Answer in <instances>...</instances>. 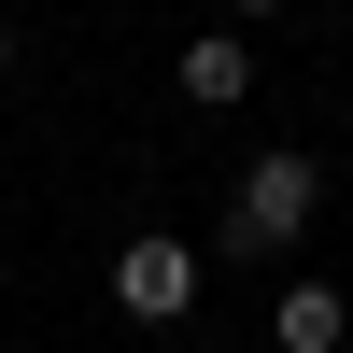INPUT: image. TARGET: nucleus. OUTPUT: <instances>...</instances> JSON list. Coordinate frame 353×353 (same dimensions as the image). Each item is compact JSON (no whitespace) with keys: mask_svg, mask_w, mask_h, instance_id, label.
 Here are the masks:
<instances>
[{"mask_svg":"<svg viewBox=\"0 0 353 353\" xmlns=\"http://www.w3.org/2000/svg\"><path fill=\"white\" fill-rule=\"evenodd\" d=\"M311 212H325V170H311L297 141H269V156L212 198V254H241V269H254V254H297V241H311Z\"/></svg>","mask_w":353,"mask_h":353,"instance_id":"obj_1","label":"nucleus"},{"mask_svg":"<svg viewBox=\"0 0 353 353\" xmlns=\"http://www.w3.org/2000/svg\"><path fill=\"white\" fill-rule=\"evenodd\" d=\"M226 14H283V0H226Z\"/></svg>","mask_w":353,"mask_h":353,"instance_id":"obj_6","label":"nucleus"},{"mask_svg":"<svg viewBox=\"0 0 353 353\" xmlns=\"http://www.w3.org/2000/svg\"><path fill=\"white\" fill-rule=\"evenodd\" d=\"M113 311H128L141 339H170L198 311V241H170V226H141L128 254H113Z\"/></svg>","mask_w":353,"mask_h":353,"instance_id":"obj_2","label":"nucleus"},{"mask_svg":"<svg viewBox=\"0 0 353 353\" xmlns=\"http://www.w3.org/2000/svg\"><path fill=\"white\" fill-rule=\"evenodd\" d=\"M170 85H184L198 113H226V99H254V43H241V28H198V43L170 57Z\"/></svg>","mask_w":353,"mask_h":353,"instance_id":"obj_4","label":"nucleus"},{"mask_svg":"<svg viewBox=\"0 0 353 353\" xmlns=\"http://www.w3.org/2000/svg\"><path fill=\"white\" fill-rule=\"evenodd\" d=\"M339 339H353V297H339V283H311V269H297V283L269 297V353H339Z\"/></svg>","mask_w":353,"mask_h":353,"instance_id":"obj_3","label":"nucleus"},{"mask_svg":"<svg viewBox=\"0 0 353 353\" xmlns=\"http://www.w3.org/2000/svg\"><path fill=\"white\" fill-rule=\"evenodd\" d=\"M198 353H241V339H198Z\"/></svg>","mask_w":353,"mask_h":353,"instance_id":"obj_7","label":"nucleus"},{"mask_svg":"<svg viewBox=\"0 0 353 353\" xmlns=\"http://www.w3.org/2000/svg\"><path fill=\"white\" fill-rule=\"evenodd\" d=\"M0 85H14V28H0Z\"/></svg>","mask_w":353,"mask_h":353,"instance_id":"obj_5","label":"nucleus"}]
</instances>
